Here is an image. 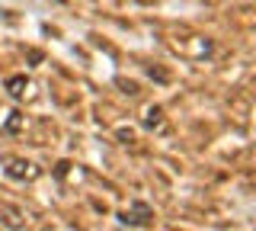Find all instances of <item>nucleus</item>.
<instances>
[{
    "instance_id": "f257e3e1",
    "label": "nucleus",
    "mask_w": 256,
    "mask_h": 231,
    "mask_svg": "<svg viewBox=\"0 0 256 231\" xmlns=\"http://www.w3.org/2000/svg\"><path fill=\"white\" fill-rule=\"evenodd\" d=\"M150 215H154V212H150V205L134 202L132 209H125V212H122V221H125V225H148Z\"/></svg>"
},
{
    "instance_id": "f03ea898",
    "label": "nucleus",
    "mask_w": 256,
    "mask_h": 231,
    "mask_svg": "<svg viewBox=\"0 0 256 231\" xmlns=\"http://www.w3.org/2000/svg\"><path fill=\"white\" fill-rule=\"evenodd\" d=\"M22 84H26V77H13V81H10V93H13V97H20V93H22L20 90Z\"/></svg>"
}]
</instances>
